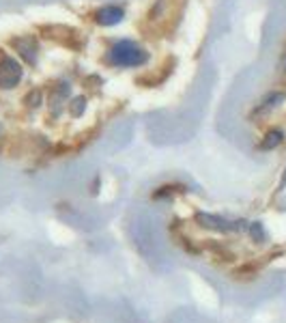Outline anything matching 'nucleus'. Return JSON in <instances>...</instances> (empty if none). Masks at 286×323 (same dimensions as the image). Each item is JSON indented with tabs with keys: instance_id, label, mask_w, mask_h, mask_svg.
Masks as SVG:
<instances>
[{
	"instance_id": "1",
	"label": "nucleus",
	"mask_w": 286,
	"mask_h": 323,
	"mask_svg": "<svg viewBox=\"0 0 286 323\" xmlns=\"http://www.w3.org/2000/svg\"><path fill=\"white\" fill-rule=\"evenodd\" d=\"M106 61L110 65H114V67H142L149 61V54L136 41L121 39V41H116L108 50Z\"/></svg>"
},
{
	"instance_id": "2",
	"label": "nucleus",
	"mask_w": 286,
	"mask_h": 323,
	"mask_svg": "<svg viewBox=\"0 0 286 323\" xmlns=\"http://www.w3.org/2000/svg\"><path fill=\"white\" fill-rule=\"evenodd\" d=\"M24 78V67L15 56L3 54L0 56V88L3 91H11Z\"/></svg>"
},
{
	"instance_id": "3",
	"label": "nucleus",
	"mask_w": 286,
	"mask_h": 323,
	"mask_svg": "<svg viewBox=\"0 0 286 323\" xmlns=\"http://www.w3.org/2000/svg\"><path fill=\"white\" fill-rule=\"evenodd\" d=\"M11 47L18 52L20 59L26 61L28 65H37L39 54H41L37 39L33 35H18V37H13L11 39Z\"/></svg>"
},
{
	"instance_id": "4",
	"label": "nucleus",
	"mask_w": 286,
	"mask_h": 323,
	"mask_svg": "<svg viewBox=\"0 0 286 323\" xmlns=\"http://www.w3.org/2000/svg\"><path fill=\"white\" fill-rule=\"evenodd\" d=\"M125 18V11L121 7L116 5H108V7H101L97 11V22L101 26H116V24H121Z\"/></svg>"
},
{
	"instance_id": "5",
	"label": "nucleus",
	"mask_w": 286,
	"mask_h": 323,
	"mask_svg": "<svg viewBox=\"0 0 286 323\" xmlns=\"http://www.w3.org/2000/svg\"><path fill=\"white\" fill-rule=\"evenodd\" d=\"M198 220H200L202 224H206V226H211V229H220V231H237L239 229V224H243V222H228V220H224V218L209 216V213H200L198 216Z\"/></svg>"
},
{
	"instance_id": "6",
	"label": "nucleus",
	"mask_w": 286,
	"mask_h": 323,
	"mask_svg": "<svg viewBox=\"0 0 286 323\" xmlns=\"http://www.w3.org/2000/svg\"><path fill=\"white\" fill-rule=\"evenodd\" d=\"M282 140H284V134L280 132V129H271V132H269L263 138V142H260V149H263V151H271L275 147H280Z\"/></svg>"
},
{
	"instance_id": "7",
	"label": "nucleus",
	"mask_w": 286,
	"mask_h": 323,
	"mask_svg": "<svg viewBox=\"0 0 286 323\" xmlns=\"http://www.w3.org/2000/svg\"><path fill=\"white\" fill-rule=\"evenodd\" d=\"M41 103H43V91L41 88H33V91L26 95V106L30 110H37V108H41Z\"/></svg>"
},
{
	"instance_id": "8",
	"label": "nucleus",
	"mask_w": 286,
	"mask_h": 323,
	"mask_svg": "<svg viewBox=\"0 0 286 323\" xmlns=\"http://www.w3.org/2000/svg\"><path fill=\"white\" fill-rule=\"evenodd\" d=\"M67 110H69V115L74 117V119L82 117L84 110H86V99H84V97H76L71 103H67Z\"/></svg>"
},
{
	"instance_id": "9",
	"label": "nucleus",
	"mask_w": 286,
	"mask_h": 323,
	"mask_svg": "<svg viewBox=\"0 0 286 323\" xmlns=\"http://www.w3.org/2000/svg\"><path fill=\"white\" fill-rule=\"evenodd\" d=\"M282 99H284V93H269L265 99H263V103H260V110H271V108H275Z\"/></svg>"
},
{
	"instance_id": "10",
	"label": "nucleus",
	"mask_w": 286,
	"mask_h": 323,
	"mask_svg": "<svg viewBox=\"0 0 286 323\" xmlns=\"http://www.w3.org/2000/svg\"><path fill=\"white\" fill-rule=\"evenodd\" d=\"M250 231H252V235L256 237V239H263V237H265V233H263V226H260L258 222H256V224H252V226H250Z\"/></svg>"
},
{
	"instance_id": "11",
	"label": "nucleus",
	"mask_w": 286,
	"mask_h": 323,
	"mask_svg": "<svg viewBox=\"0 0 286 323\" xmlns=\"http://www.w3.org/2000/svg\"><path fill=\"white\" fill-rule=\"evenodd\" d=\"M280 69H282V71H286V52L282 54V59H280Z\"/></svg>"
}]
</instances>
